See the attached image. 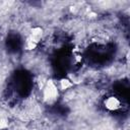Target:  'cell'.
Masks as SVG:
<instances>
[{"mask_svg":"<svg viewBox=\"0 0 130 130\" xmlns=\"http://www.w3.org/2000/svg\"><path fill=\"white\" fill-rule=\"evenodd\" d=\"M74 60H75L76 63H80V62L82 61V56H81L80 54H76V55L74 56Z\"/></svg>","mask_w":130,"mask_h":130,"instance_id":"cell-7","label":"cell"},{"mask_svg":"<svg viewBox=\"0 0 130 130\" xmlns=\"http://www.w3.org/2000/svg\"><path fill=\"white\" fill-rule=\"evenodd\" d=\"M43 35H44L43 27H41V26H34L30 29V31H29L28 36L26 37V39L32 41L34 43L39 44L40 41H41V39H42V37H43Z\"/></svg>","mask_w":130,"mask_h":130,"instance_id":"cell-3","label":"cell"},{"mask_svg":"<svg viewBox=\"0 0 130 130\" xmlns=\"http://www.w3.org/2000/svg\"><path fill=\"white\" fill-rule=\"evenodd\" d=\"M104 108L109 112H116L122 107V103L116 95H109L103 101Z\"/></svg>","mask_w":130,"mask_h":130,"instance_id":"cell-2","label":"cell"},{"mask_svg":"<svg viewBox=\"0 0 130 130\" xmlns=\"http://www.w3.org/2000/svg\"><path fill=\"white\" fill-rule=\"evenodd\" d=\"M38 45H39V44L34 43L32 41H30V40H28V39H25V42H24V49H25L26 51H32V50L37 49Z\"/></svg>","mask_w":130,"mask_h":130,"instance_id":"cell-5","label":"cell"},{"mask_svg":"<svg viewBox=\"0 0 130 130\" xmlns=\"http://www.w3.org/2000/svg\"><path fill=\"white\" fill-rule=\"evenodd\" d=\"M8 128V120L3 117V116H0V130H4Z\"/></svg>","mask_w":130,"mask_h":130,"instance_id":"cell-6","label":"cell"},{"mask_svg":"<svg viewBox=\"0 0 130 130\" xmlns=\"http://www.w3.org/2000/svg\"><path fill=\"white\" fill-rule=\"evenodd\" d=\"M58 88H59V90H61V91H64V90H67V89H69V88H71V87H73V82L70 80V78H67V77H63V78H61V79H59V81H58Z\"/></svg>","mask_w":130,"mask_h":130,"instance_id":"cell-4","label":"cell"},{"mask_svg":"<svg viewBox=\"0 0 130 130\" xmlns=\"http://www.w3.org/2000/svg\"><path fill=\"white\" fill-rule=\"evenodd\" d=\"M59 88L57 83L53 79H49L45 82L42 93H43V100L47 103H53L55 102L59 96Z\"/></svg>","mask_w":130,"mask_h":130,"instance_id":"cell-1","label":"cell"}]
</instances>
